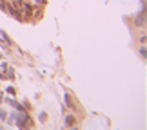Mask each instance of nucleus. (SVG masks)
Here are the masks:
<instances>
[{"mask_svg":"<svg viewBox=\"0 0 147 130\" xmlns=\"http://www.w3.org/2000/svg\"><path fill=\"white\" fill-rule=\"evenodd\" d=\"M0 128H2V123H0Z\"/></svg>","mask_w":147,"mask_h":130,"instance_id":"dca6fc26","label":"nucleus"},{"mask_svg":"<svg viewBox=\"0 0 147 130\" xmlns=\"http://www.w3.org/2000/svg\"><path fill=\"white\" fill-rule=\"evenodd\" d=\"M64 101H65V105H67V107H69V109H73V110H75V109H76V105H75V103H73V99H71V96H67V94H65V96H64Z\"/></svg>","mask_w":147,"mask_h":130,"instance_id":"423d86ee","label":"nucleus"},{"mask_svg":"<svg viewBox=\"0 0 147 130\" xmlns=\"http://www.w3.org/2000/svg\"><path fill=\"white\" fill-rule=\"evenodd\" d=\"M5 92H7L9 96H15V94H16V90H15L13 87H7V89H5Z\"/></svg>","mask_w":147,"mask_h":130,"instance_id":"9b49d317","label":"nucleus"},{"mask_svg":"<svg viewBox=\"0 0 147 130\" xmlns=\"http://www.w3.org/2000/svg\"><path fill=\"white\" fill-rule=\"evenodd\" d=\"M0 80H5V74H2V72H0Z\"/></svg>","mask_w":147,"mask_h":130,"instance_id":"ddd939ff","label":"nucleus"},{"mask_svg":"<svg viewBox=\"0 0 147 130\" xmlns=\"http://www.w3.org/2000/svg\"><path fill=\"white\" fill-rule=\"evenodd\" d=\"M2 101H4V96H2V92H0V103H2Z\"/></svg>","mask_w":147,"mask_h":130,"instance_id":"4468645a","label":"nucleus"},{"mask_svg":"<svg viewBox=\"0 0 147 130\" xmlns=\"http://www.w3.org/2000/svg\"><path fill=\"white\" fill-rule=\"evenodd\" d=\"M5 11H7V13H9L11 16H13V18H15V20H18V22H24V16H22V15H20V11H18V9H16V7H15V5H13V4H9V2H7V4H5Z\"/></svg>","mask_w":147,"mask_h":130,"instance_id":"f257e3e1","label":"nucleus"},{"mask_svg":"<svg viewBox=\"0 0 147 130\" xmlns=\"http://www.w3.org/2000/svg\"><path fill=\"white\" fill-rule=\"evenodd\" d=\"M5 101H7V103H9L11 107H13L15 110H24V105H20V103H18V101H16L15 98H9V96H7V98H5Z\"/></svg>","mask_w":147,"mask_h":130,"instance_id":"7ed1b4c3","label":"nucleus"},{"mask_svg":"<svg viewBox=\"0 0 147 130\" xmlns=\"http://www.w3.org/2000/svg\"><path fill=\"white\" fill-rule=\"evenodd\" d=\"M2 60H4V54H2V53H0V61H2Z\"/></svg>","mask_w":147,"mask_h":130,"instance_id":"2eb2a0df","label":"nucleus"},{"mask_svg":"<svg viewBox=\"0 0 147 130\" xmlns=\"http://www.w3.org/2000/svg\"><path fill=\"white\" fill-rule=\"evenodd\" d=\"M133 24H134V27H138V29H144L145 27V7H142V11H140L138 16H134Z\"/></svg>","mask_w":147,"mask_h":130,"instance_id":"f03ea898","label":"nucleus"},{"mask_svg":"<svg viewBox=\"0 0 147 130\" xmlns=\"http://www.w3.org/2000/svg\"><path fill=\"white\" fill-rule=\"evenodd\" d=\"M140 58H142L144 61L147 60V53H145V45H142V47H140Z\"/></svg>","mask_w":147,"mask_h":130,"instance_id":"0eeeda50","label":"nucleus"},{"mask_svg":"<svg viewBox=\"0 0 147 130\" xmlns=\"http://www.w3.org/2000/svg\"><path fill=\"white\" fill-rule=\"evenodd\" d=\"M5 119H7V110L0 109V121H5Z\"/></svg>","mask_w":147,"mask_h":130,"instance_id":"6e6552de","label":"nucleus"},{"mask_svg":"<svg viewBox=\"0 0 147 130\" xmlns=\"http://www.w3.org/2000/svg\"><path fill=\"white\" fill-rule=\"evenodd\" d=\"M33 2H35V4H40V5H44V4L47 2V0H33Z\"/></svg>","mask_w":147,"mask_h":130,"instance_id":"f8f14e48","label":"nucleus"},{"mask_svg":"<svg viewBox=\"0 0 147 130\" xmlns=\"http://www.w3.org/2000/svg\"><path fill=\"white\" fill-rule=\"evenodd\" d=\"M65 125L67 127H76V119H75V116H73V114L65 116Z\"/></svg>","mask_w":147,"mask_h":130,"instance_id":"39448f33","label":"nucleus"},{"mask_svg":"<svg viewBox=\"0 0 147 130\" xmlns=\"http://www.w3.org/2000/svg\"><path fill=\"white\" fill-rule=\"evenodd\" d=\"M22 4H24V0H13V5H15L16 9H20V7H22Z\"/></svg>","mask_w":147,"mask_h":130,"instance_id":"1a4fd4ad","label":"nucleus"},{"mask_svg":"<svg viewBox=\"0 0 147 130\" xmlns=\"http://www.w3.org/2000/svg\"><path fill=\"white\" fill-rule=\"evenodd\" d=\"M38 119H40L42 123H46V121H47V114H46V112H40V116H38Z\"/></svg>","mask_w":147,"mask_h":130,"instance_id":"9d476101","label":"nucleus"},{"mask_svg":"<svg viewBox=\"0 0 147 130\" xmlns=\"http://www.w3.org/2000/svg\"><path fill=\"white\" fill-rule=\"evenodd\" d=\"M20 9H24V11H26V16H33V15H35V9H33V5H31V4H27V2L22 4V7H20Z\"/></svg>","mask_w":147,"mask_h":130,"instance_id":"20e7f679","label":"nucleus"}]
</instances>
